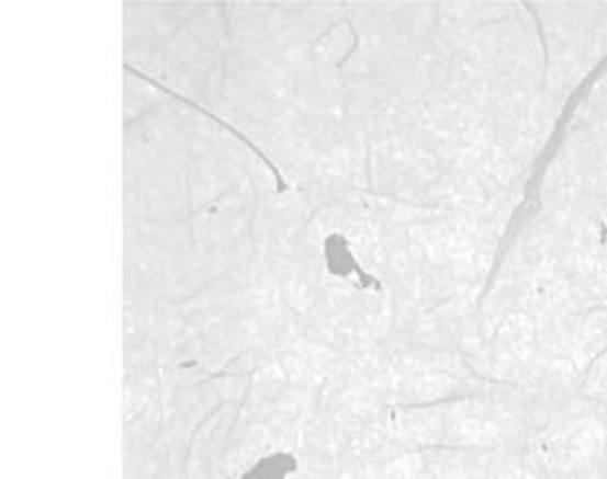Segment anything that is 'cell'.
<instances>
[{
  "label": "cell",
  "instance_id": "obj_2",
  "mask_svg": "<svg viewBox=\"0 0 607 479\" xmlns=\"http://www.w3.org/2000/svg\"><path fill=\"white\" fill-rule=\"evenodd\" d=\"M324 252H326V266L334 276H340V278L358 276L362 288H370V286L380 288V282L372 274H366L362 266L358 264L346 236L338 235V232L328 236L326 244H324Z\"/></svg>",
  "mask_w": 607,
  "mask_h": 479
},
{
  "label": "cell",
  "instance_id": "obj_1",
  "mask_svg": "<svg viewBox=\"0 0 607 479\" xmlns=\"http://www.w3.org/2000/svg\"><path fill=\"white\" fill-rule=\"evenodd\" d=\"M124 68H126V72H131V75H134V77H138V79L146 80L148 84H153V87H156V89L162 90V92H166V94H170L172 99L184 102V104H188V106H192L194 111L202 112V114H204L206 118H211V121H214V123L221 124L224 130H228V133L233 134L236 140H240L243 145L248 146V148H250V150L255 152L256 157L260 158V160L265 162L266 167L270 168V172L274 174V180H277L278 194H284V192H288V189H290V184H288L286 180H284V174L280 172V168L277 167V162H272V160H270V157L266 155L265 150H262L260 146L255 145V140H252V138H248V136H246L243 130H238V128H236L233 123H228V121H224V118H222V116H218V114H214V112L209 111V109H204V106H202V104H199V102L190 101V99H187L184 94H178L177 90L168 89V87H165V84H160L158 80L153 79V77H148V75H144V72H140L138 68L131 67V65H124Z\"/></svg>",
  "mask_w": 607,
  "mask_h": 479
}]
</instances>
